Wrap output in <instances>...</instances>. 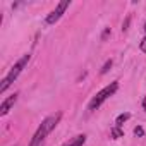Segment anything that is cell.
<instances>
[{
  "label": "cell",
  "mask_w": 146,
  "mask_h": 146,
  "mask_svg": "<svg viewBox=\"0 0 146 146\" xmlns=\"http://www.w3.org/2000/svg\"><path fill=\"white\" fill-rule=\"evenodd\" d=\"M141 50L146 53V36H144V38H143V41H141Z\"/></svg>",
  "instance_id": "12"
},
{
  "label": "cell",
  "mask_w": 146,
  "mask_h": 146,
  "mask_svg": "<svg viewBox=\"0 0 146 146\" xmlns=\"http://www.w3.org/2000/svg\"><path fill=\"white\" fill-rule=\"evenodd\" d=\"M134 134H136V136H139V137H141V136H144L143 127H139V125H137V127H134Z\"/></svg>",
  "instance_id": "10"
},
{
  "label": "cell",
  "mask_w": 146,
  "mask_h": 146,
  "mask_svg": "<svg viewBox=\"0 0 146 146\" xmlns=\"http://www.w3.org/2000/svg\"><path fill=\"white\" fill-rule=\"evenodd\" d=\"M129 117H131L129 113H120V115L117 117V120H115V125H117V127H120V125H122V122H125Z\"/></svg>",
  "instance_id": "7"
},
{
  "label": "cell",
  "mask_w": 146,
  "mask_h": 146,
  "mask_svg": "<svg viewBox=\"0 0 146 146\" xmlns=\"http://www.w3.org/2000/svg\"><path fill=\"white\" fill-rule=\"evenodd\" d=\"M110 67H112V60H107V62H105V65L102 67V70H100V72H102V74H107Z\"/></svg>",
  "instance_id": "8"
},
{
  "label": "cell",
  "mask_w": 146,
  "mask_h": 146,
  "mask_svg": "<svg viewBox=\"0 0 146 146\" xmlns=\"http://www.w3.org/2000/svg\"><path fill=\"white\" fill-rule=\"evenodd\" d=\"M108 35H110V28H107V29H105V31H103V35H102V40H103V41H105V40H107V38H108Z\"/></svg>",
  "instance_id": "11"
},
{
  "label": "cell",
  "mask_w": 146,
  "mask_h": 146,
  "mask_svg": "<svg viewBox=\"0 0 146 146\" xmlns=\"http://www.w3.org/2000/svg\"><path fill=\"white\" fill-rule=\"evenodd\" d=\"M112 136H113V137H122V136H124V132H122L119 127H113V129H112Z\"/></svg>",
  "instance_id": "9"
},
{
  "label": "cell",
  "mask_w": 146,
  "mask_h": 146,
  "mask_svg": "<svg viewBox=\"0 0 146 146\" xmlns=\"http://www.w3.org/2000/svg\"><path fill=\"white\" fill-rule=\"evenodd\" d=\"M28 62H29V55H24V57H23V58H21V60H19V62H17L12 69H11V72H9V74H7L5 78H4L2 84H0V93H4V91H5V90L12 84V81H14V79L21 74V70L26 67V64H28Z\"/></svg>",
  "instance_id": "2"
},
{
  "label": "cell",
  "mask_w": 146,
  "mask_h": 146,
  "mask_svg": "<svg viewBox=\"0 0 146 146\" xmlns=\"http://www.w3.org/2000/svg\"><path fill=\"white\" fill-rule=\"evenodd\" d=\"M144 31H146V24H144Z\"/></svg>",
  "instance_id": "15"
},
{
  "label": "cell",
  "mask_w": 146,
  "mask_h": 146,
  "mask_svg": "<svg viewBox=\"0 0 146 146\" xmlns=\"http://www.w3.org/2000/svg\"><path fill=\"white\" fill-rule=\"evenodd\" d=\"M16 100H17V95H12V96H9L5 102H2V105H0V115H5V113L11 110V107L16 103Z\"/></svg>",
  "instance_id": "5"
},
{
  "label": "cell",
  "mask_w": 146,
  "mask_h": 146,
  "mask_svg": "<svg viewBox=\"0 0 146 146\" xmlns=\"http://www.w3.org/2000/svg\"><path fill=\"white\" fill-rule=\"evenodd\" d=\"M70 5V2H69V0H62V2L58 4V7L53 11V12H50L48 16H46V24H55L58 19H60V16L65 12V9Z\"/></svg>",
  "instance_id": "4"
},
{
  "label": "cell",
  "mask_w": 146,
  "mask_h": 146,
  "mask_svg": "<svg viewBox=\"0 0 146 146\" xmlns=\"http://www.w3.org/2000/svg\"><path fill=\"white\" fill-rule=\"evenodd\" d=\"M117 88H119V83H112V84H108L107 88H103L102 91H98V93L93 96V100L90 102V110H96L108 96H112V95L117 91Z\"/></svg>",
  "instance_id": "3"
},
{
  "label": "cell",
  "mask_w": 146,
  "mask_h": 146,
  "mask_svg": "<svg viewBox=\"0 0 146 146\" xmlns=\"http://www.w3.org/2000/svg\"><path fill=\"white\" fill-rule=\"evenodd\" d=\"M86 143V136L84 134H79V136H76L74 139H70L69 143H65L64 146H83Z\"/></svg>",
  "instance_id": "6"
},
{
  "label": "cell",
  "mask_w": 146,
  "mask_h": 146,
  "mask_svg": "<svg viewBox=\"0 0 146 146\" xmlns=\"http://www.w3.org/2000/svg\"><path fill=\"white\" fill-rule=\"evenodd\" d=\"M143 108L146 110V96H144V100H143Z\"/></svg>",
  "instance_id": "14"
},
{
  "label": "cell",
  "mask_w": 146,
  "mask_h": 146,
  "mask_svg": "<svg viewBox=\"0 0 146 146\" xmlns=\"http://www.w3.org/2000/svg\"><path fill=\"white\" fill-rule=\"evenodd\" d=\"M129 21H131V17H127V19H125V23H124V28H122V31H127V26H129Z\"/></svg>",
  "instance_id": "13"
},
{
  "label": "cell",
  "mask_w": 146,
  "mask_h": 146,
  "mask_svg": "<svg viewBox=\"0 0 146 146\" xmlns=\"http://www.w3.org/2000/svg\"><path fill=\"white\" fill-rule=\"evenodd\" d=\"M60 117H62V113H60V112H58V113H55V115H50V117H46V119L41 122V125L38 127L36 134L33 136V139H31L29 146H43V139L46 137V134H50V132L53 131V127L58 124Z\"/></svg>",
  "instance_id": "1"
}]
</instances>
